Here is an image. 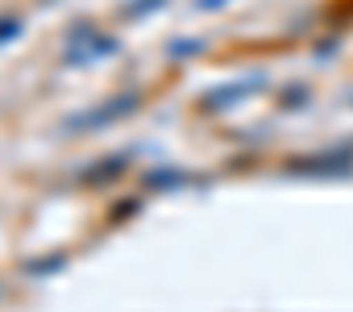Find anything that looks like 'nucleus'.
Segmentation results:
<instances>
[{"mask_svg": "<svg viewBox=\"0 0 353 312\" xmlns=\"http://www.w3.org/2000/svg\"><path fill=\"white\" fill-rule=\"evenodd\" d=\"M141 108V92H117V96H108L104 104H96L92 113H83V117H75V125H67L71 133L75 129H104V125H112V121H125L129 113H137Z\"/></svg>", "mask_w": 353, "mask_h": 312, "instance_id": "1", "label": "nucleus"}, {"mask_svg": "<svg viewBox=\"0 0 353 312\" xmlns=\"http://www.w3.org/2000/svg\"><path fill=\"white\" fill-rule=\"evenodd\" d=\"M96 50H108V55H112L117 42L104 38L100 30H88V26L67 38V63H71V67H83V63H92V59H104V55H96Z\"/></svg>", "mask_w": 353, "mask_h": 312, "instance_id": "2", "label": "nucleus"}, {"mask_svg": "<svg viewBox=\"0 0 353 312\" xmlns=\"http://www.w3.org/2000/svg\"><path fill=\"white\" fill-rule=\"evenodd\" d=\"M262 79L258 75H250V79H241V84H229V88H221V92H212V96H204L200 104L208 108V113H216V108H233L237 100H245V96H254V88H258Z\"/></svg>", "mask_w": 353, "mask_h": 312, "instance_id": "3", "label": "nucleus"}, {"mask_svg": "<svg viewBox=\"0 0 353 312\" xmlns=\"http://www.w3.org/2000/svg\"><path fill=\"white\" fill-rule=\"evenodd\" d=\"M353 167V159H349V154H341V159H328V154H324V159H307V163H295V167H287V171H320V175H345Z\"/></svg>", "mask_w": 353, "mask_h": 312, "instance_id": "4", "label": "nucleus"}, {"mask_svg": "<svg viewBox=\"0 0 353 312\" xmlns=\"http://www.w3.org/2000/svg\"><path fill=\"white\" fill-rule=\"evenodd\" d=\"M204 50V42H170V59H196Z\"/></svg>", "mask_w": 353, "mask_h": 312, "instance_id": "5", "label": "nucleus"}, {"mask_svg": "<svg viewBox=\"0 0 353 312\" xmlns=\"http://www.w3.org/2000/svg\"><path fill=\"white\" fill-rule=\"evenodd\" d=\"M150 184H188L183 171H162V175H150Z\"/></svg>", "mask_w": 353, "mask_h": 312, "instance_id": "6", "label": "nucleus"}, {"mask_svg": "<svg viewBox=\"0 0 353 312\" xmlns=\"http://www.w3.org/2000/svg\"><path fill=\"white\" fill-rule=\"evenodd\" d=\"M13 34H21V21H13V17H9V26H0V42H9Z\"/></svg>", "mask_w": 353, "mask_h": 312, "instance_id": "7", "label": "nucleus"}, {"mask_svg": "<svg viewBox=\"0 0 353 312\" xmlns=\"http://www.w3.org/2000/svg\"><path fill=\"white\" fill-rule=\"evenodd\" d=\"M225 5H229V0H196L200 13H212V9H225Z\"/></svg>", "mask_w": 353, "mask_h": 312, "instance_id": "8", "label": "nucleus"}]
</instances>
